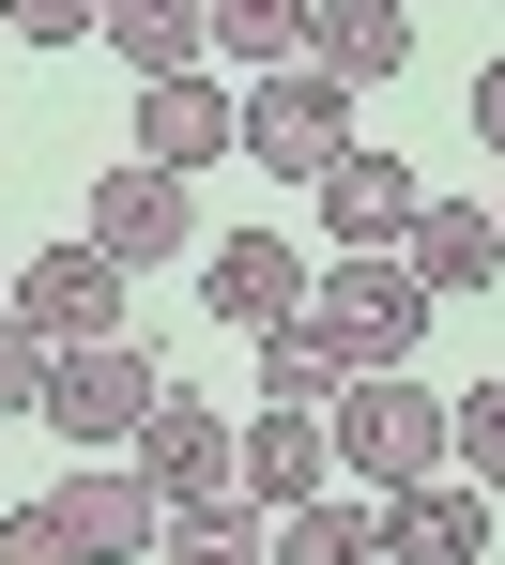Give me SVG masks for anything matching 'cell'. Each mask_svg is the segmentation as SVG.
<instances>
[{"label": "cell", "mask_w": 505, "mask_h": 565, "mask_svg": "<svg viewBox=\"0 0 505 565\" xmlns=\"http://www.w3.org/2000/svg\"><path fill=\"white\" fill-rule=\"evenodd\" d=\"M322 428H337V473H353V489H429V473H444V397H429L413 367L337 382Z\"/></svg>", "instance_id": "obj_1"}, {"label": "cell", "mask_w": 505, "mask_h": 565, "mask_svg": "<svg viewBox=\"0 0 505 565\" xmlns=\"http://www.w3.org/2000/svg\"><path fill=\"white\" fill-rule=\"evenodd\" d=\"M154 397H169V367H154L138 337H77V352H46V413H31V428H62L77 459H123V444L154 428Z\"/></svg>", "instance_id": "obj_2"}, {"label": "cell", "mask_w": 505, "mask_h": 565, "mask_svg": "<svg viewBox=\"0 0 505 565\" xmlns=\"http://www.w3.org/2000/svg\"><path fill=\"white\" fill-rule=\"evenodd\" d=\"M306 321H322V352L368 382V367H413V337H429V276H413L399 245L383 260H337V276H306Z\"/></svg>", "instance_id": "obj_3"}, {"label": "cell", "mask_w": 505, "mask_h": 565, "mask_svg": "<svg viewBox=\"0 0 505 565\" xmlns=\"http://www.w3.org/2000/svg\"><path fill=\"white\" fill-rule=\"evenodd\" d=\"M230 153H261V169L322 184V169L353 153V93H337L322 62H276V77H245V122H230Z\"/></svg>", "instance_id": "obj_4"}, {"label": "cell", "mask_w": 505, "mask_h": 565, "mask_svg": "<svg viewBox=\"0 0 505 565\" xmlns=\"http://www.w3.org/2000/svg\"><path fill=\"white\" fill-rule=\"evenodd\" d=\"M0 306H15V321H31L46 352H77V337H123V260H107L93 230H77V245H46V260L0 290Z\"/></svg>", "instance_id": "obj_5"}, {"label": "cell", "mask_w": 505, "mask_h": 565, "mask_svg": "<svg viewBox=\"0 0 505 565\" xmlns=\"http://www.w3.org/2000/svg\"><path fill=\"white\" fill-rule=\"evenodd\" d=\"M322 230H337V260H383V245H413V214H429V184H413L399 153H368V138H353V153H337V169H322Z\"/></svg>", "instance_id": "obj_6"}, {"label": "cell", "mask_w": 505, "mask_h": 565, "mask_svg": "<svg viewBox=\"0 0 505 565\" xmlns=\"http://www.w3.org/2000/svg\"><path fill=\"white\" fill-rule=\"evenodd\" d=\"M93 245L123 260V276L185 260V169H154V153H123V169H93Z\"/></svg>", "instance_id": "obj_7"}, {"label": "cell", "mask_w": 505, "mask_h": 565, "mask_svg": "<svg viewBox=\"0 0 505 565\" xmlns=\"http://www.w3.org/2000/svg\"><path fill=\"white\" fill-rule=\"evenodd\" d=\"M230 489H245V504H306V489H337V428L261 397V413L230 428Z\"/></svg>", "instance_id": "obj_8"}, {"label": "cell", "mask_w": 505, "mask_h": 565, "mask_svg": "<svg viewBox=\"0 0 505 565\" xmlns=\"http://www.w3.org/2000/svg\"><path fill=\"white\" fill-rule=\"evenodd\" d=\"M200 306L230 321V337H276V321H306V260L276 245V230H230L200 260Z\"/></svg>", "instance_id": "obj_9"}, {"label": "cell", "mask_w": 505, "mask_h": 565, "mask_svg": "<svg viewBox=\"0 0 505 565\" xmlns=\"http://www.w3.org/2000/svg\"><path fill=\"white\" fill-rule=\"evenodd\" d=\"M475 551H491V489H475V473L383 489V565H475Z\"/></svg>", "instance_id": "obj_10"}, {"label": "cell", "mask_w": 505, "mask_h": 565, "mask_svg": "<svg viewBox=\"0 0 505 565\" xmlns=\"http://www.w3.org/2000/svg\"><path fill=\"white\" fill-rule=\"evenodd\" d=\"M46 504L77 520V551H93V565H123V551H154V535H169V489H154L138 459H93V473H62Z\"/></svg>", "instance_id": "obj_11"}, {"label": "cell", "mask_w": 505, "mask_h": 565, "mask_svg": "<svg viewBox=\"0 0 505 565\" xmlns=\"http://www.w3.org/2000/svg\"><path fill=\"white\" fill-rule=\"evenodd\" d=\"M123 459L154 473V489H169V504H214V489H230V413H214V397H185V382H169V397H154V428H138V444H123Z\"/></svg>", "instance_id": "obj_12"}, {"label": "cell", "mask_w": 505, "mask_h": 565, "mask_svg": "<svg viewBox=\"0 0 505 565\" xmlns=\"http://www.w3.org/2000/svg\"><path fill=\"white\" fill-rule=\"evenodd\" d=\"M261 565H383V489H306L261 520Z\"/></svg>", "instance_id": "obj_13"}, {"label": "cell", "mask_w": 505, "mask_h": 565, "mask_svg": "<svg viewBox=\"0 0 505 565\" xmlns=\"http://www.w3.org/2000/svg\"><path fill=\"white\" fill-rule=\"evenodd\" d=\"M230 122H245V93H214L200 62H185V77H138V153H154V169H214Z\"/></svg>", "instance_id": "obj_14"}, {"label": "cell", "mask_w": 505, "mask_h": 565, "mask_svg": "<svg viewBox=\"0 0 505 565\" xmlns=\"http://www.w3.org/2000/svg\"><path fill=\"white\" fill-rule=\"evenodd\" d=\"M306 62H322L337 93H383V77H413V15L399 0H322V15H306Z\"/></svg>", "instance_id": "obj_15"}, {"label": "cell", "mask_w": 505, "mask_h": 565, "mask_svg": "<svg viewBox=\"0 0 505 565\" xmlns=\"http://www.w3.org/2000/svg\"><path fill=\"white\" fill-rule=\"evenodd\" d=\"M399 260L429 276V306H444V290H475V276L505 260V214H491V199H429V214H413V245H399Z\"/></svg>", "instance_id": "obj_16"}, {"label": "cell", "mask_w": 505, "mask_h": 565, "mask_svg": "<svg viewBox=\"0 0 505 565\" xmlns=\"http://www.w3.org/2000/svg\"><path fill=\"white\" fill-rule=\"evenodd\" d=\"M93 46H123L138 77H185V62H200V0H107Z\"/></svg>", "instance_id": "obj_17"}, {"label": "cell", "mask_w": 505, "mask_h": 565, "mask_svg": "<svg viewBox=\"0 0 505 565\" xmlns=\"http://www.w3.org/2000/svg\"><path fill=\"white\" fill-rule=\"evenodd\" d=\"M306 15H322V0H200V46H245V62L276 77V62H306Z\"/></svg>", "instance_id": "obj_18"}, {"label": "cell", "mask_w": 505, "mask_h": 565, "mask_svg": "<svg viewBox=\"0 0 505 565\" xmlns=\"http://www.w3.org/2000/svg\"><path fill=\"white\" fill-rule=\"evenodd\" d=\"M154 565H261V520H245V489H214V504H169Z\"/></svg>", "instance_id": "obj_19"}, {"label": "cell", "mask_w": 505, "mask_h": 565, "mask_svg": "<svg viewBox=\"0 0 505 565\" xmlns=\"http://www.w3.org/2000/svg\"><path fill=\"white\" fill-rule=\"evenodd\" d=\"M337 352H322V321H276V337H261V397H276V413H322V397H337Z\"/></svg>", "instance_id": "obj_20"}, {"label": "cell", "mask_w": 505, "mask_h": 565, "mask_svg": "<svg viewBox=\"0 0 505 565\" xmlns=\"http://www.w3.org/2000/svg\"><path fill=\"white\" fill-rule=\"evenodd\" d=\"M444 473H475V489H505V382H475V397H444Z\"/></svg>", "instance_id": "obj_21"}, {"label": "cell", "mask_w": 505, "mask_h": 565, "mask_svg": "<svg viewBox=\"0 0 505 565\" xmlns=\"http://www.w3.org/2000/svg\"><path fill=\"white\" fill-rule=\"evenodd\" d=\"M0 565H93L62 504H0Z\"/></svg>", "instance_id": "obj_22"}, {"label": "cell", "mask_w": 505, "mask_h": 565, "mask_svg": "<svg viewBox=\"0 0 505 565\" xmlns=\"http://www.w3.org/2000/svg\"><path fill=\"white\" fill-rule=\"evenodd\" d=\"M15 413H46V337L0 306V428H15Z\"/></svg>", "instance_id": "obj_23"}, {"label": "cell", "mask_w": 505, "mask_h": 565, "mask_svg": "<svg viewBox=\"0 0 505 565\" xmlns=\"http://www.w3.org/2000/svg\"><path fill=\"white\" fill-rule=\"evenodd\" d=\"M0 15H15V46H93L107 0H0Z\"/></svg>", "instance_id": "obj_24"}, {"label": "cell", "mask_w": 505, "mask_h": 565, "mask_svg": "<svg viewBox=\"0 0 505 565\" xmlns=\"http://www.w3.org/2000/svg\"><path fill=\"white\" fill-rule=\"evenodd\" d=\"M475 138H491V153H505V62H491V77H475Z\"/></svg>", "instance_id": "obj_25"}]
</instances>
